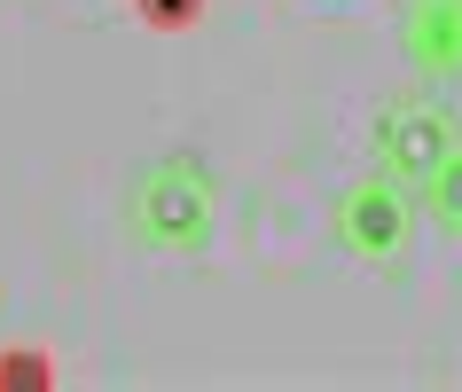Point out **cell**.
Listing matches in <instances>:
<instances>
[{
  "instance_id": "6da1fadb",
  "label": "cell",
  "mask_w": 462,
  "mask_h": 392,
  "mask_svg": "<svg viewBox=\"0 0 462 392\" xmlns=\"http://www.w3.org/2000/svg\"><path fill=\"white\" fill-rule=\"evenodd\" d=\"M125 236L149 259H196L219 228V181L196 149H157L125 173Z\"/></svg>"
},
{
  "instance_id": "7a4b0ae2",
  "label": "cell",
  "mask_w": 462,
  "mask_h": 392,
  "mask_svg": "<svg viewBox=\"0 0 462 392\" xmlns=\"http://www.w3.org/2000/svg\"><path fill=\"white\" fill-rule=\"evenodd\" d=\"M462 142L455 110L439 102V87H408V95H392L368 126V149H376V173L400 181V189H423L439 165H447V149Z\"/></svg>"
},
{
  "instance_id": "3957f363",
  "label": "cell",
  "mask_w": 462,
  "mask_h": 392,
  "mask_svg": "<svg viewBox=\"0 0 462 392\" xmlns=\"http://www.w3.org/2000/svg\"><path fill=\"white\" fill-rule=\"evenodd\" d=\"M337 244L353 267L400 275L415 251V189H400L384 173H361L353 189H337Z\"/></svg>"
},
{
  "instance_id": "277c9868",
  "label": "cell",
  "mask_w": 462,
  "mask_h": 392,
  "mask_svg": "<svg viewBox=\"0 0 462 392\" xmlns=\"http://www.w3.org/2000/svg\"><path fill=\"white\" fill-rule=\"evenodd\" d=\"M400 63L415 87H455L462 79V0H400Z\"/></svg>"
},
{
  "instance_id": "5b68a950",
  "label": "cell",
  "mask_w": 462,
  "mask_h": 392,
  "mask_svg": "<svg viewBox=\"0 0 462 392\" xmlns=\"http://www.w3.org/2000/svg\"><path fill=\"white\" fill-rule=\"evenodd\" d=\"M415 196H423V212L439 220V236H455V244H462V142L447 149V165H439Z\"/></svg>"
},
{
  "instance_id": "8992f818",
  "label": "cell",
  "mask_w": 462,
  "mask_h": 392,
  "mask_svg": "<svg viewBox=\"0 0 462 392\" xmlns=\"http://www.w3.org/2000/svg\"><path fill=\"white\" fill-rule=\"evenodd\" d=\"M134 16L149 32H189V24H204V0H134Z\"/></svg>"
},
{
  "instance_id": "52a82bcc",
  "label": "cell",
  "mask_w": 462,
  "mask_h": 392,
  "mask_svg": "<svg viewBox=\"0 0 462 392\" xmlns=\"http://www.w3.org/2000/svg\"><path fill=\"white\" fill-rule=\"evenodd\" d=\"M40 377H48V361H32V353L24 361H0V385H40Z\"/></svg>"
},
{
  "instance_id": "ba28073f",
  "label": "cell",
  "mask_w": 462,
  "mask_h": 392,
  "mask_svg": "<svg viewBox=\"0 0 462 392\" xmlns=\"http://www.w3.org/2000/svg\"><path fill=\"white\" fill-rule=\"evenodd\" d=\"M337 8H345V0H337Z\"/></svg>"
}]
</instances>
